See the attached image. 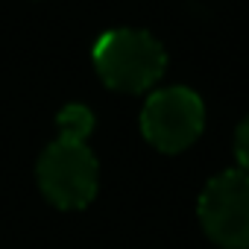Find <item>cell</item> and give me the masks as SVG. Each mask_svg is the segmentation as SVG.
Returning <instances> with one entry per match:
<instances>
[{
    "label": "cell",
    "mask_w": 249,
    "mask_h": 249,
    "mask_svg": "<svg viewBox=\"0 0 249 249\" xmlns=\"http://www.w3.org/2000/svg\"><path fill=\"white\" fill-rule=\"evenodd\" d=\"M56 126H59V138L62 141H76V144H85V138L91 135L94 129V114L79 106V103H71L59 111L56 117Z\"/></svg>",
    "instance_id": "cell-5"
},
{
    "label": "cell",
    "mask_w": 249,
    "mask_h": 249,
    "mask_svg": "<svg viewBox=\"0 0 249 249\" xmlns=\"http://www.w3.org/2000/svg\"><path fill=\"white\" fill-rule=\"evenodd\" d=\"M38 185L59 208H85L97 194V159L85 144L59 138L38 159Z\"/></svg>",
    "instance_id": "cell-2"
},
{
    "label": "cell",
    "mask_w": 249,
    "mask_h": 249,
    "mask_svg": "<svg viewBox=\"0 0 249 249\" xmlns=\"http://www.w3.org/2000/svg\"><path fill=\"white\" fill-rule=\"evenodd\" d=\"M100 79L123 94H138L159 82L167 56L164 47L144 30H111L94 44Z\"/></svg>",
    "instance_id": "cell-1"
},
{
    "label": "cell",
    "mask_w": 249,
    "mask_h": 249,
    "mask_svg": "<svg viewBox=\"0 0 249 249\" xmlns=\"http://www.w3.org/2000/svg\"><path fill=\"white\" fill-rule=\"evenodd\" d=\"M234 150H237V161L243 167V173H249V117L237 126V135H234Z\"/></svg>",
    "instance_id": "cell-6"
},
{
    "label": "cell",
    "mask_w": 249,
    "mask_h": 249,
    "mask_svg": "<svg viewBox=\"0 0 249 249\" xmlns=\"http://www.w3.org/2000/svg\"><path fill=\"white\" fill-rule=\"evenodd\" d=\"M205 123L202 100L191 88H161L156 91L141 114L144 138L161 153H182L191 147Z\"/></svg>",
    "instance_id": "cell-3"
},
{
    "label": "cell",
    "mask_w": 249,
    "mask_h": 249,
    "mask_svg": "<svg viewBox=\"0 0 249 249\" xmlns=\"http://www.w3.org/2000/svg\"><path fill=\"white\" fill-rule=\"evenodd\" d=\"M199 220L208 237L226 249H249V173L226 170L199 196Z\"/></svg>",
    "instance_id": "cell-4"
}]
</instances>
